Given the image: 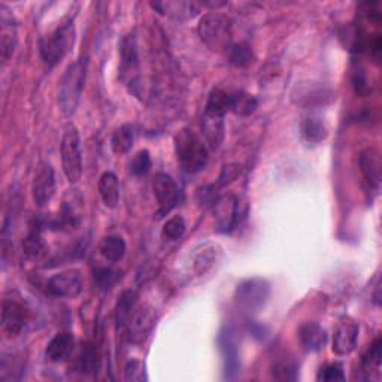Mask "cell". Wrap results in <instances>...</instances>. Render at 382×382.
Segmentation results:
<instances>
[{"mask_svg":"<svg viewBox=\"0 0 382 382\" xmlns=\"http://www.w3.org/2000/svg\"><path fill=\"white\" fill-rule=\"evenodd\" d=\"M257 110V99L245 91L232 93L230 111L239 117H248Z\"/></svg>","mask_w":382,"mask_h":382,"instance_id":"cell-27","label":"cell"},{"mask_svg":"<svg viewBox=\"0 0 382 382\" xmlns=\"http://www.w3.org/2000/svg\"><path fill=\"white\" fill-rule=\"evenodd\" d=\"M62 163L66 178L74 184L82 176V152L79 133L74 126H69L62 139Z\"/></svg>","mask_w":382,"mask_h":382,"instance_id":"cell-6","label":"cell"},{"mask_svg":"<svg viewBox=\"0 0 382 382\" xmlns=\"http://www.w3.org/2000/svg\"><path fill=\"white\" fill-rule=\"evenodd\" d=\"M75 42V29L72 24H63L53 33L46 34L42 38L39 51L44 63L46 66H55L58 62H62L63 57L70 51Z\"/></svg>","mask_w":382,"mask_h":382,"instance_id":"cell-4","label":"cell"},{"mask_svg":"<svg viewBox=\"0 0 382 382\" xmlns=\"http://www.w3.org/2000/svg\"><path fill=\"white\" fill-rule=\"evenodd\" d=\"M215 217H217V229L223 233H230L241 221V203L235 196L218 199L215 203Z\"/></svg>","mask_w":382,"mask_h":382,"instance_id":"cell-9","label":"cell"},{"mask_svg":"<svg viewBox=\"0 0 382 382\" xmlns=\"http://www.w3.org/2000/svg\"><path fill=\"white\" fill-rule=\"evenodd\" d=\"M22 246L29 257H39L45 249V244H44L42 236H41V229H36V225H34L32 232L29 233V236L24 239Z\"/></svg>","mask_w":382,"mask_h":382,"instance_id":"cell-31","label":"cell"},{"mask_svg":"<svg viewBox=\"0 0 382 382\" xmlns=\"http://www.w3.org/2000/svg\"><path fill=\"white\" fill-rule=\"evenodd\" d=\"M124 379L131 382H142L147 379L145 367L139 360H131L124 367Z\"/></svg>","mask_w":382,"mask_h":382,"instance_id":"cell-35","label":"cell"},{"mask_svg":"<svg viewBox=\"0 0 382 382\" xmlns=\"http://www.w3.org/2000/svg\"><path fill=\"white\" fill-rule=\"evenodd\" d=\"M155 324V315L154 310L150 308H140L131 315L127 329H129V338L131 342H142L145 341L148 334L151 333L152 327Z\"/></svg>","mask_w":382,"mask_h":382,"instance_id":"cell-13","label":"cell"},{"mask_svg":"<svg viewBox=\"0 0 382 382\" xmlns=\"http://www.w3.org/2000/svg\"><path fill=\"white\" fill-rule=\"evenodd\" d=\"M99 193L103 200V205L110 209H114L119 200V184L118 178L112 172H105L99 181Z\"/></svg>","mask_w":382,"mask_h":382,"instance_id":"cell-19","label":"cell"},{"mask_svg":"<svg viewBox=\"0 0 382 382\" xmlns=\"http://www.w3.org/2000/svg\"><path fill=\"white\" fill-rule=\"evenodd\" d=\"M133 142H135L133 126L124 124L114 131V135L111 138V147L115 154L121 155V154H126L127 151H130V148L133 147Z\"/></svg>","mask_w":382,"mask_h":382,"instance_id":"cell-24","label":"cell"},{"mask_svg":"<svg viewBox=\"0 0 382 382\" xmlns=\"http://www.w3.org/2000/svg\"><path fill=\"white\" fill-rule=\"evenodd\" d=\"M224 117L205 111L202 117V130L208 145L212 150H218L224 139Z\"/></svg>","mask_w":382,"mask_h":382,"instance_id":"cell-18","label":"cell"},{"mask_svg":"<svg viewBox=\"0 0 382 382\" xmlns=\"http://www.w3.org/2000/svg\"><path fill=\"white\" fill-rule=\"evenodd\" d=\"M121 60H123V72L124 74L131 75L133 72L139 67V51H138V44L136 38L133 34H129L121 42Z\"/></svg>","mask_w":382,"mask_h":382,"instance_id":"cell-23","label":"cell"},{"mask_svg":"<svg viewBox=\"0 0 382 382\" xmlns=\"http://www.w3.org/2000/svg\"><path fill=\"white\" fill-rule=\"evenodd\" d=\"M218 191L215 185H206V187H200L197 190V202L199 205L203 208H209L215 206V203L218 202Z\"/></svg>","mask_w":382,"mask_h":382,"instance_id":"cell-34","label":"cell"},{"mask_svg":"<svg viewBox=\"0 0 382 382\" xmlns=\"http://www.w3.org/2000/svg\"><path fill=\"white\" fill-rule=\"evenodd\" d=\"M98 363H99L98 351H96V348L91 343H84L75 355L74 369L82 375H90L96 372Z\"/></svg>","mask_w":382,"mask_h":382,"instance_id":"cell-20","label":"cell"},{"mask_svg":"<svg viewBox=\"0 0 382 382\" xmlns=\"http://www.w3.org/2000/svg\"><path fill=\"white\" fill-rule=\"evenodd\" d=\"M273 376L277 379H282V381L296 379L297 367L291 362H281V363H278L277 366H275Z\"/></svg>","mask_w":382,"mask_h":382,"instance_id":"cell-38","label":"cell"},{"mask_svg":"<svg viewBox=\"0 0 382 382\" xmlns=\"http://www.w3.org/2000/svg\"><path fill=\"white\" fill-rule=\"evenodd\" d=\"M151 169V155L147 150L139 151L130 163V171L135 176L147 175Z\"/></svg>","mask_w":382,"mask_h":382,"instance_id":"cell-32","label":"cell"},{"mask_svg":"<svg viewBox=\"0 0 382 382\" xmlns=\"http://www.w3.org/2000/svg\"><path fill=\"white\" fill-rule=\"evenodd\" d=\"M100 253L107 261L117 263L119 260H123V257L126 256L124 239L119 237V236L105 237L102 241V245H100Z\"/></svg>","mask_w":382,"mask_h":382,"instance_id":"cell-25","label":"cell"},{"mask_svg":"<svg viewBox=\"0 0 382 382\" xmlns=\"http://www.w3.org/2000/svg\"><path fill=\"white\" fill-rule=\"evenodd\" d=\"M358 324L351 320L346 318L338 326L333 336V353L336 355H348L351 354L358 341Z\"/></svg>","mask_w":382,"mask_h":382,"instance_id":"cell-11","label":"cell"},{"mask_svg":"<svg viewBox=\"0 0 382 382\" xmlns=\"http://www.w3.org/2000/svg\"><path fill=\"white\" fill-rule=\"evenodd\" d=\"M88 69L87 57H81L77 62L72 63L60 81L58 87V106L66 117L74 115L78 103L81 100V94L84 88V82H86Z\"/></svg>","mask_w":382,"mask_h":382,"instance_id":"cell-1","label":"cell"},{"mask_svg":"<svg viewBox=\"0 0 382 382\" xmlns=\"http://www.w3.org/2000/svg\"><path fill=\"white\" fill-rule=\"evenodd\" d=\"M74 348H75L74 334L58 333L50 341V343H48L45 355L50 362L60 363L67 360V358L74 354Z\"/></svg>","mask_w":382,"mask_h":382,"instance_id":"cell-17","label":"cell"},{"mask_svg":"<svg viewBox=\"0 0 382 382\" xmlns=\"http://www.w3.org/2000/svg\"><path fill=\"white\" fill-rule=\"evenodd\" d=\"M220 348L224 358V375L233 379L239 370V354L235 333L232 329H224L220 334Z\"/></svg>","mask_w":382,"mask_h":382,"instance_id":"cell-14","label":"cell"},{"mask_svg":"<svg viewBox=\"0 0 382 382\" xmlns=\"http://www.w3.org/2000/svg\"><path fill=\"white\" fill-rule=\"evenodd\" d=\"M176 159L188 173H197L208 164V148L193 130L183 129L175 136Z\"/></svg>","mask_w":382,"mask_h":382,"instance_id":"cell-2","label":"cell"},{"mask_svg":"<svg viewBox=\"0 0 382 382\" xmlns=\"http://www.w3.org/2000/svg\"><path fill=\"white\" fill-rule=\"evenodd\" d=\"M185 233V221L183 217L179 215H175V217L169 218L162 229V235L166 239V241H179Z\"/></svg>","mask_w":382,"mask_h":382,"instance_id":"cell-30","label":"cell"},{"mask_svg":"<svg viewBox=\"0 0 382 382\" xmlns=\"http://www.w3.org/2000/svg\"><path fill=\"white\" fill-rule=\"evenodd\" d=\"M213 248H208V249H202V253H199L196 256L195 260V269L197 273H205L215 261V254H213Z\"/></svg>","mask_w":382,"mask_h":382,"instance_id":"cell-37","label":"cell"},{"mask_svg":"<svg viewBox=\"0 0 382 382\" xmlns=\"http://www.w3.org/2000/svg\"><path fill=\"white\" fill-rule=\"evenodd\" d=\"M343 369L338 363H331L324 367H321L320 374H318V381H324V382H336V381H343Z\"/></svg>","mask_w":382,"mask_h":382,"instance_id":"cell-36","label":"cell"},{"mask_svg":"<svg viewBox=\"0 0 382 382\" xmlns=\"http://www.w3.org/2000/svg\"><path fill=\"white\" fill-rule=\"evenodd\" d=\"M119 279V273L110 268H98L94 270V281L100 289L107 290Z\"/></svg>","mask_w":382,"mask_h":382,"instance_id":"cell-33","label":"cell"},{"mask_svg":"<svg viewBox=\"0 0 382 382\" xmlns=\"http://www.w3.org/2000/svg\"><path fill=\"white\" fill-rule=\"evenodd\" d=\"M46 291L55 297L74 298L82 291V278L79 272L67 270L54 275L46 284Z\"/></svg>","mask_w":382,"mask_h":382,"instance_id":"cell-10","label":"cell"},{"mask_svg":"<svg viewBox=\"0 0 382 382\" xmlns=\"http://www.w3.org/2000/svg\"><path fill=\"white\" fill-rule=\"evenodd\" d=\"M230 107H232V93H227L223 88H215L209 94L205 111L224 117L230 111Z\"/></svg>","mask_w":382,"mask_h":382,"instance_id":"cell-26","label":"cell"},{"mask_svg":"<svg viewBox=\"0 0 382 382\" xmlns=\"http://www.w3.org/2000/svg\"><path fill=\"white\" fill-rule=\"evenodd\" d=\"M382 342L378 338L372 346L367 350V353L363 355V362H362V369L366 379H379L381 378V358H382V351H381Z\"/></svg>","mask_w":382,"mask_h":382,"instance_id":"cell-21","label":"cell"},{"mask_svg":"<svg viewBox=\"0 0 382 382\" xmlns=\"http://www.w3.org/2000/svg\"><path fill=\"white\" fill-rule=\"evenodd\" d=\"M298 339L308 353H318L327 343V331L317 322H305L298 329Z\"/></svg>","mask_w":382,"mask_h":382,"instance_id":"cell-16","label":"cell"},{"mask_svg":"<svg viewBox=\"0 0 382 382\" xmlns=\"http://www.w3.org/2000/svg\"><path fill=\"white\" fill-rule=\"evenodd\" d=\"M154 196L159 203V213L166 215L175 209L183 200V193L175 179L167 173H157L152 181Z\"/></svg>","mask_w":382,"mask_h":382,"instance_id":"cell-7","label":"cell"},{"mask_svg":"<svg viewBox=\"0 0 382 382\" xmlns=\"http://www.w3.org/2000/svg\"><path fill=\"white\" fill-rule=\"evenodd\" d=\"M302 133L310 143H318L327 136V129L320 118H306L302 124Z\"/></svg>","mask_w":382,"mask_h":382,"instance_id":"cell-29","label":"cell"},{"mask_svg":"<svg viewBox=\"0 0 382 382\" xmlns=\"http://www.w3.org/2000/svg\"><path fill=\"white\" fill-rule=\"evenodd\" d=\"M138 305V294L133 290H126L121 293V296L118 297V303H117V324L118 327H127L129 321L136 310Z\"/></svg>","mask_w":382,"mask_h":382,"instance_id":"cell-22","label":"cell"},{"mask_svg":"<svg viewBox=\"0 0 382 382\" xmlns=\"http://www.w3.org/2000/svg\"><path fill=\"white\" fill-rule=\"evenodd\" d=\"M15 44H17L15 32L12 30V27L9 30H6V27L4 26V29H2V55H4V60H8L9 55L14 53Z\"/></svg>","mask_w":382,"mask_h":382,"instance_id":"cell-39","label":"cell"},{"mask_svg":"<svg viewBox=\"0 0 382 382\" xmlns=\"http://www.w3.org/2000/svg\"><path fill=\"white\" fill-rule=\"evenodd\" d=\"M360 171L369 191H378L381 184V160L374 148H367L360 154Z\"/></svg>","mask_w":382,"mask_h":382,"instance_id":"cell-15","label":"cell"},{"mask_svg":"<svg viewBox=\"0 0 382 382\" xmlns=\"http://www.w3.org/2000/svg\"><path fill=\"white\" fill-rule=\"evenodd\" d=\"M199 36L209 50L215 53H227L232 46L233 22L227 15L211 12L200 20Z\"/></svg>","mask_w":382,"mask_h":382,"instance_id":"cell-3","label":"cell"},{"mask_svg":"<svg viewBox=\"0 0 382 382\" xmlns=\"http://www.w3.org/2000/svg\"><path fill=\"white\" fill-rule=\"evenodd\" d=\"M270 296V285L266 279L251 278L245 279L236 289V303L246 312H257L266 305Z\"/></svg>","mask_w":382,"mask_h":382,"instance_id":"cell-5","label":"cell"},{"mask_svg":"<svg viewBox=\"0 0 382 382\" xmlns=\"http://www.w3.org/2000/svg\"><path fill=\"white\" fill-rule=\"evenodd\" d=\"M227 57H229L230 65L236 67H246L254 60L253 50L246 44H232V46L227 50Z\"/></svg>","mask_w":382,"mask_h":382,"instance_id":"cell-28","label":"cell"},{"mask_svg":"<svg viewBox=\"0 0 382 382\" xmlns=\"http://www.w3.org/2000/svg\"><path fill=\"white\" fill-rule=\"evenodd\" d=\"M33 200L38 206H45L50 203L55 195V176L51 164L41 163L36 169L33 185H32Z\"/></svg>","mask_w":382,"mask_h":382,"instance_id":"cell-8","label":"cell"},{"mask_svg":"<svg viewBox=\"0 0 382 382\" xmlns=\"http://www.w3.org/2000/svg\"><path fill=\"white\" fill-rule=\"evenodd\" d=\"M24 324H26V309L14 298H5L2 306V326L5 333L9 338L18 336Z\"/></svg>","mask_w":382,"mask_h":382,"instance_id":"cell-12","label":"cell"}]
</instances>
